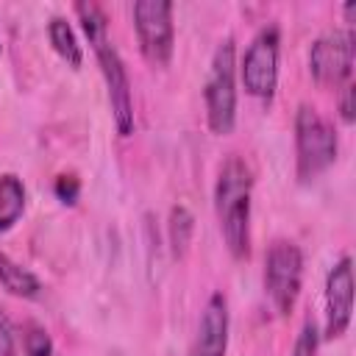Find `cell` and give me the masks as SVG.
Wrapping results in <instances>:
<instances>
[{"instance_id": "1", "label": "cell", "mask_w": 356, "mask_h": 356, "mask_svg": "<svg viewBox=\"0 0 356 356\" xmlns=\"http://www.w3.org/2000/svg\"><path fill=\"white\" fill-rule=\"evenodd\" d=\"M89 44L92 53L100 64L103 81H106V92H108V106H111V120L120 136H131L134 134V95H131V78L125 70V61L120 56V50L114 47L111 36H108V17L97 3H75L72 6Z\"/></svg>"}, {"instance_id": "2", "label": "cell", "mask_w": 356, "mask_h": 356, "mask_svg": "<svg viewBox=\"0 0 356 356\" xmlns=\"http://www.w3.org/2000/svg\"><path fill=\"white\" fill-rule=\"evenodd\" d=\"M250 197L253 172L242 156H228L214 181V214L234 259L250 256Z\"/></svg>"}, {"instance_id": "3", "label": "cell", "mask_w": 356, "mask_h": 356, "mask_svg": "<svg viewBox=\"0 0 356 356\" xmlns=\"http://www.w3.org/2000/svg\"><path fill=\"white\" fill-rule=\"evenodd\" d=\"M206 122L209 131L225 136L236 125V44L234 36H225L211 56L209 75L203 83Z\"/></svg>"}, {"instance_id": "4", "label": "cell", "mask_w": 356, "mask_h": 356, "mask_svg": "<svg viewBox=\"0 0 356 356\" xmlns=\"http://www.w3.org/2000/svg\"><path fill=\"white\" fill-rule=\"evenodd\" d=\"M339 153L334 125L309 103L295 111V172L300 181H312L325 172Z\"/></svg>"}, {"instance_id": "5", "label": "cell", "mask_w": 356, "mask_h": 356, "mask_svg": "<svg viewBox=\"0 0 356 356\" xmlns=\"http://www.w3.org/2000/svg\"><path fill=\"white\" fill-rule=\"evenodd\" d=\"M303 286V250L289 239H275L264 256V292L273 309L286 317Z\"/></svg>"}, {"instance_id": "6", "label": "cell", "mask_w": 356, "mask_h": 356, "mask_svg": "<svg viewBox=\"0 0 356 356\" xmlns=\"http://www.w3.org/2000/svg\"><path fill=\"white\" fill-rule=\"evenodd\" d=\"M278 53H281V31L278 25H261L256 36L250 39L242 64H239V78L242 86L250 97L259 100H273L275 86H278Z\"/></svg>"}, {"instance_id": "7", "label": "cell", "mask_w": 356, "mask_h": 356, "mask_svg": "<svg viewBox=\"0 0 356 356\" xmlns=\"http://www.w3.org/2000/svg\"><path fill=\"white\" fill-rule=\"evenodd\" d=\"M134 31L139 39L142 56L153 67H167L175 50V22L172 3L167 0H136L131 6Z\"/></svg>"}, {"instance_id": "8", "label": "cell", "mask_w": 356, "mask_h": 356, "mask_svg": "<svg viewBox=\"0 0 356 356\" xmlns=\"http://www.w3.org/2000/svg\"><path fill=\"white\" fill-rule=\"evenodd\" d=\"M356 36L350 28H334L309 47V72L323 86H345L353 75Z\"/></svg>"}, {"instance_id": "9", "label": "cell", "mask_w": 356, "mask_h": 356, "mask_svg": "<svg viewBox=\"0 0 356 356\" xmlns=\"http://www.w3.org/2000/svg\"><path fill=\"white\" fill-rule=\"evenodd\" d=\"M353 317V259L342 253L325 275V323L323 337L339 339Z\"/></svg>"}, {"instance_id": "10", "label": "cell", "mask_w": 356, "mask_h": 356, "mask_svg": "<svg viewBox=\"0 0 356 356\" xmlns=\"http://www.w3.org/2000/svg\"><path fill=\"white\" fill-rule=\"evenodd\" d=\"M228 325H231L228 300H225L222 292H211L203 312H200L197 334H195L189 356H225V350H228Z\"/></svg>"}, {"instance_id": "11", "label": "cell", "mask_w": 356, "mask_h": 356, "mask_svg": "<svg viewBox=\"0 0 356 356\" xmlns=\"http://www.w3.org/2000/svg\"><path fill=\"white\" fill-rule=\"evenodd\" d=\"M0 286L22 300H36L42 295V281L36 273H31L28 267H22L19 261H14L8 253L0 250Z\"/></svg>"}, {"instance_id": "12", "label": "cell", "mask_w": 356, "mask_h": 356, "mask_svg": "<svg viewBox=\"0 0 356 356\" xmlns=\"http://www.w3.org/2000/svg\"><path fill=\"white\" fill-rule=\"evenodd\" d=\"M25 184L17 172H0V234L11 231L25 211Z\"/></svg>"}, {"instance_id": "13", "label": "cell", "mask_w": 356, "mask_h": 356, "mask_svg": "<svg viewBox=\"0 0 356 356\" xmlns=\"http://www.w3.org/2000/svg\"><path fill=\"white\" fill-rule=\"evenodd\" d=\"M47 39H50L53 50H56L72 70H78V67L83 64V47H81V42H78V36H75V31H72V25H70L67 17L56 14V17L47 19Z\"/></svg>"}, {"instance_id": "14", "label": "cell", "mask_w": 356, "mask_h": 356, "mask_svg": "<svg viewBox=\"0 0 356 356\" xmlns=\"http://www.w3.org/2000/svg\"><path fill=\"white\" fill-rule=\"evenodd\" d=\"M167 231H170L172 256L181 259V256L186 253V248H189V242H192V231H195V217H192V211H189L186 206H172Z\"/></svg>"}, {"instance_id": "15", "label": "cell", "mask_w": 356, "mask_h": 356, "mask_svg": "<svg viewBox=\"0 0 356 356\" xmlns=\"http://www.w3.org/2000/svg\"><path fill=\"white\" fill-rule=\"evenodd\" d=\"M22 350L25 356H53V339L47 328L33 320L22 323Z\"/></svg>"}, {"instance_id": "16", "label": "cell", "mask_w": 356, "mask_h": 356, "mask_svg": "<svg viewBox=\"0 0 356 356\" xmlns=\"http://www.w3.org/2000/svg\"><path fill=\"white\" fill-rule=\"evenodd\" d=\"M320 339L323 337H320V328L314 325V320H306L300 334H298V339H295V345H292V356H317Z\"/></svg>"}, {"instance_id": "17", "label": "cell", "mask_w": 356, "mask_h": 356, "mask_svg": "<svg viewBox=\"0 0 356 356\" xmlns=\"http://www.w3.org/2000/svg\"><path fill=\"white\" fill-rule=\"evenodd\" d=\"M53 192L64 206H75L81 197V178L75 172H58L53 181Z\"/></svg>"}, {"instance_id": "18", "label": "cell", "mask_w": 356, "mask_h": 356, "mask_svg": "<svg viewBox=\"0 0 356 356\" xmlns=\"http://www.w3.org/2000/svg\"><path fill=\"white\" fill-rule=\"evenodd\" d=\"M0 356H17V337L8 314L0 309Z\"/></svg>"}, {"instance_id": "19", "label": "cell", "mask_w": 356, "mask_h": 356, "mask_svg": "<svg viewBox=\"0 0 356 356\" xmlns=\"http://www.w3.org/2000/svg\"><path fill=\"white\" fill-rule=\"evenodd\" d=\"M353 83H345L342 89H339V117H342V122L345 125H353V120H356V106H353Z\"/></svg>"}, {"instance_id": "20", "label": "cell", "mask_w": 356, "mask_h": 356, "mask_svg": "<svg viewBox=\"0 0 356 356\" xmlns=\"http://www.w3.org/2000/svg\"><path fill=\"white\" fill-rule=\"evenodd\" d=\"M342 14H345V22H353V14H356V3H345V6H342Z\"/></svg>"}]
</instances>
